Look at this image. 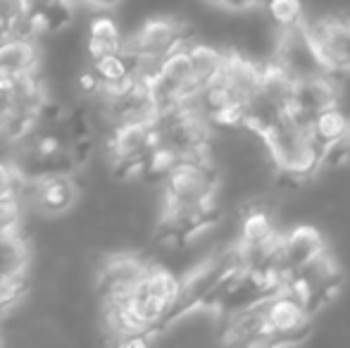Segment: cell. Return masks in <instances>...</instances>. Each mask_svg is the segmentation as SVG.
<instances>
[{
    "instance_id": "cell-1",
    "label": "cell",
    "mask_w": 350,
    "mask_h": 348,
    "mask_svg": "<svg viewBox=\"0 0 350 348\" xmlns=\"http://www.w3.org/2000/svg\"><path fill=\"white\" fill-rule=\"evenodd\" d=\"M219 174L210 155L176 160L162 172L157 234L167 243H189L221 219Z\"/></svg>"
},
{
    "instance_id": "cell-2",
    "label": "cell",
    "mask_w": 350,
    "mask_h": 348,
    "mask_svg": "<svg viewBox=\"0 0 350 348\" xmlns=\"http://www.w3.org/2000/svg\"><path fill=\"white\" fill-rule=\"evenodd\" d=\"M179 293L181 277L150 263L126 291L100 301L105 330L115 336L117 344H148L157 332L170 327Z\"/></svg>"
},
{
    "instance_id": "cell-3",
    "label": "cell",
    "mask_w": 350,
    "mask_h": 348,
    "mask_svg": "<svg viewBox=\"0 0 350 348\" xmlns=\"http://www.w3.org/2000/svg\"><path fill=\"white\" fill-rule=\"evenodd\" d=\"M314 315L288 291H277L255 306L224 317V344L236 346H295L310 336Z\"/></svg>"
},
{
    "instance_id": "cell-4",
    "label": "cell",
    "mask_w": 350,
    "mask_h": 348,
    "mask_svg": "<svg viewBox=\"0 0 350 348\" xmlns=\"http://www.w3.org/2000/svg\"><path fill=\"white\" fill-rule=\"evenodd\" d=\"M226 53L191 38L148 72V81L160 107L196 103L217 79Z\"/></svg>"
},
{
    "instance_id": "cell-5",
    "label": "cell",
    "mask_w": 350,
    "mask_h": 348,
    "mask_svg": "<svg viewBox=\"0 0 350 348\" xmlns=\"http://www.w3.org/2000/svg\"><path fill=\"white\" fill-rule=\"evenodd\" d=\"M152 124H155L157 150L150 174L162 176V172L176 160L210 155L212 120L198 103L160 107Z\"/></svg>"
},
{
    "instance_id": "cell-6",
    "label": "cell",
    "mask_w": 350,
    "mask_h": 348,
    "mask_svg": "<svg viewBox=\"0 0 350 348\" xmlns=\"http://www.w3.org/2000/svg\"><path fill=\"white\" fill-rule=\"evenodd\" d=\"M260 77H262V67H258L239 53H226L217 79L196 103L203 107L212 122L236 126L239 112L258 91Z\"/></svg>"
},
{
    "instance_id": "cell-7",
    "label": "cell",
    "mask_w": 350,
    "mask_h": 348,
    "mask_svg": "<svg viewBox=\"0 0 350 348\" xmlns=\"http://www.w3.org/2000/svg\"><path fill=\"white\" fill-rule=\"evenodd\" d=\"M260 139L265 141L279 172L295 179H308L324 168V148L312 136L310 124L291 112L281 115L272 126H267Z\"/></svg>"
},
{
    "instance_id": "cell-8",
    "label": "cell",
    "mask_w": 350,
    "mask_h": 348,
    "mask_svg": "<svg viewBox=\"0 0 350 348\" xmlns=\"http://www.w3.org/2000/svg\"><path fill=\"white\" fill-rule=\"evenodd\" d=\"M98 98V110L105 120L107 129L136 122H152L160 112L155 93L146 75L131 77L117 86H98L93 91Z\"/></svg>"
},
{
    "instance_id": "cell-9",
    "label": "cell",
    "mask_w": 350,
    "mask_h": 348,
    "mask_svg": "<svg viewBox=\"0 0 350 348\" xmlns=\"http://www.w3.org/2000/svg\"><path fill=\"white\" fill-rule=\"evenodd\" d=\"M193 38L191 27L174 17H152L143 22L131 36H124V51L139 65L141 75H148L167 55L179 51Z\"/></svg>"
},
{
    "instance_id": "cell-10",
    "label": "cell",
    "mask_w": 350,
    "mask_h": 348,
    "mask_svg": "<svg viewBox=\"0 0 350 348\" xmlns=\"http://www.w3.org/2000/svg\"><path fill=\"white\" fill-rule=\"evenodd\" d=\"M343 282H346V274L341 265L329 253H322L317 260L308 263L298 272L291 274L284 282V291H288L305 310L317 317L324 308H329L338 298Z\"/></svg>"
},
{
    "instance_id": "cell-11",
    "label": "cell",
    "mask_w": 350,
    "mask_h": 348,
    "mask_svg": "<svg viewBox=\"0 0 350 348\" xmlns=\"http://www.w3.org/2000/svg\"><path fill=\"white\" fill-rule=\"evenodd\" d=\"M272 65H277L291 81H303V79H312V77L332 75L327 70V65H324L322 55H319L312 34H310L308 19L279 29Z\"/></svg>"
},
{
    "instance_id": "cell-12",
    "label": "cell",
    "mask_w": 350,
    "mask_h": 348,
    "mask_svg": "<svg viewBox=\"0 0 350 348\" xmlns=\"http://www.w3.org/2000/svg\"><path fill=\"white\" fill-rule=\"evenodd\" d=\"M157 150V136L152 122L112 126L107 134V155L120 174H150Z\"/></svg>"
},
{
    "instance_id": "cell-13",
    "label": "cell",
    "mask_w": 350,
    "mask_h": 348,
    "mask_svg": "<svg viewBox=\"0 0 350 348\" xmlns=\"http://www.w3.org/2000/svg\"><path fill=\"white\" fill-rule=\"evenodd\" d=\"M29 189V198L33 200L36 210L46 217H62L72 213L79 203V184L72 172H53L24 181Z\"/></svg>"
},
{
    "instance_id": "cell-14",
    "label": "cell",
    "mask_w": 350,
    "mask_h": 348,
    "mask_svg": "<svg viewBox=\"0 0 350 348\" xmlns=\"http://www.w3.org/2000/svg\"><path fill=\"white\" fill-rule=\"evenodd\" d=\"M310 34L317 43V51L327 70L334 77L350 75V19L324 17L310 24Z\"/></svg>"
},
{
    "instance_id": "cell-15",
    "label": "cell",
    "mask_w": 350,
    "mask_h": 348,
    "mask_svg": "<svg viewBox=\"0 0 350 348\" xmlns=\"http://www.w3.org/2000/svg\"><path fill=\"white\" fill-rule=\"evenodd\" d=\"M338 101H341V88H338L334 75L312 77V79L293 81L288 112L293 117H298V120L310 122L319 112L329 110V107H336Z\"/></svg>"
},
{
    "instance_id": "cell-16",
    "label": "cell",
    "mask_w": 350,
    "mask_h": 348,
    "mask_svg": "<svg viewBox=\"0 0 350 348\" xmlns=\"http://www.w3.org/2000/svg\"><path fill=\"white\" fill-rule=\"evenodd\" d=\"M31 246L19 227L0 229V286H27Z\"/></svg>"
},
{
    "instance_id": "cell-17",
    "label": "cell",
    "mask_w": 350,
    "mask_h": 348,
    "mask_svg": "<svg viewBox=\"0 0 350 348\" xmlns=\"http://www.w3.org/2000/svg\"><path fill=\"white\" fill-rule=\"evenodd\" d=\"M41 72V48L36 36H8L0 41V77L22 79Z\"/></svg>"
},
{
    "instance_id": "cell-18",
    "label": "cell",
    "mask_w": 350,
    "mask_h": 348,
    "mask_svg": "<svg viewBox=\"0 0 350 348\" xmlns=\"http://www.w3.org/2000/svg\"><path fill=\"white\" fill-rule=\"evenodd\" d=\"M124 48V34L110 14H96L86 29V55L91 62L120 53Z\"/></svg>"
},
{
    "instance_id": "cell-19",
    "label": "cell",
    "mask_w": 350,
    "mask_h": 348,
    "mask_svg": "<svg viewBox=\"0 0 350 348\" xmlns=\"http://www.w3.org/2000/svg\"><path fill=\"white\" fill-rule=\"evenodd\" d=\"M350 117L346 112L341 110V107H329V110L319 112L317 117H312V120L308 122L310 124V131H312V136L317 139V144L324 148V155H327L329 146L334 144V141L338 139V136L343 134V129H346Z\"/></svg>"
},
{
    "instance_id": "cell-20",
    "label": "cell",
    "mask_w": 350,
    "mask_h": 348,
    "mask_svg": "<svg viewBox=\"0 0 350 348\" xmlns=\"http://www.w3.org/2000/svg\"><path fill=\"white\" fill-rule=\"evenodd\" d=\"M22 193H24V176L19 174L12 158H3L0 155V203L22 200Z\"/></svg>"
},
{
    "instance_id": "cell-21",
    "label": "cell",
    "mask_w": 350,
    "mask_h": 348,
    "mask_svg": "<svg viewBox=\"0 0 350 348\" xmlns=\"http://www.w3.org/2000/svg\"><path fill=\"white\" fill-rule=\"evenodd\" d=\"M269 10V17L274 19V24L281 27H291L305 19L303 0H265Z\"/></svg>"
},
{
    "instance_id": "cell-22",
    "label": "cell",
    "mask_w": 350,
    "mask_h": 348,
    "mask_svg": "<svg viewBox=\"0 0 350 348\" xmlns=\"http://www.w3.org/2000/svg\"><path fill=\"white\" fill-rule=\"evenodd\" d=\"M350 163V120L343 129V134L329 146L327 155H324V165L329 168H341V165H348Z\"/></svg>"
},
{
    "instance_id": "cell-23",
    "label": "cell",
    "mask_w": 350,
    "mask_h": 348,
    "mask_svg": "<svg viewBox=\"0 0 350 348\" xmlns=\"http://www.w3.org/2000/svg\"><path fill=\"white\" fill-rule=\"evenodd\" d=\"M210 5L226 12H250V10H258L265 5V0H208Z\"/></svg>"
},
{
    "instance_id": "cell-24",
    "label": "cell",
    "mask_w": 350,
    "mask_h": 348,
    "mask_svg": "<svg viewBox=\"0 0 350 348\" xmlns=\"http://www.w3.org/2000/svg\"><path fill=\"white\" fill-rule=\"evenodd\" d=\"M72 5H86V8H93L98 12H105V10H112L120 0H70Z\"/></svg>"
}]
</instances>
